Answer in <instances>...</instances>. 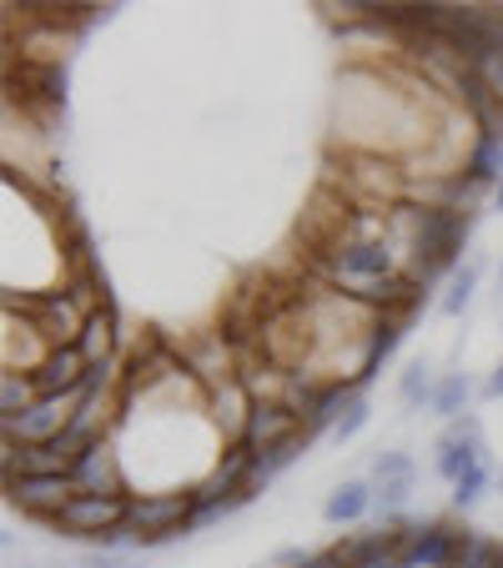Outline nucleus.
Here are the masks:
<instances>
[{"label": "nucleus", "instance_id": "nucleus-24", "mask_svg": "<svg viewBox=\"0 0 503 568\" xmlns=\"http://www.w3.org/2000/svg\"><path fill=\"white\" fill-rule=\"evenodd\" d=\"M499 287H503V262H499Z\"/></svg>", "mask_w": 503, "mask_h": 568}, {"label": "nucleus", "instance_id": "nucleus-8", "mask_svg": "<svg viewBox=\"0 0 503 568\" xmlns=\"http://www.w3.org/2000/svg\"><path fill=\"white\" fill-rule=\"evenodd\" d=\"M31 377H36V387H41V397L76 393L81 377H87V357H81V347H46L41 367H36Z\"/></svg>", "mask_w": 503, "mask_h": 568}, {"label": "nucleus", "instance_id": "nucleus-10", "mask_svg": "<svg viewBox=\"0 0 503 568\" xmlns=\"http://www.w3.org/2000/svg\"><path fill=\"white\" fill-rule=\"evenodd\" d=\"M247 418H252V393H247L237 377H232V383H217L212 387V423L222 428V438L242 443Z\"/></svg>", "mask_w": 503, "mask_h": 568}, {"label": "nucleus", "instance_id": "nucleus-2", "mask_svg": "<svg viewBox=\"0 0 503 568\" xmlns=\"http://www.w3.org/2000/svg\"><path fill=\"white\" fill-rule=\"evenodd\" d=\"M127 504H131L127 494H76L71 504L51 518V528L66 538H91V544H97L107 528L127 524Z\"/></svg>", "mask_w": 503, "mask_h": 568}, {"label": "nucleus", "instance_id": "nucleus-17", "mask_svg": "<svg viewBox=\"0 0 503 568\" xmlns=\"http://www.w3.org/2000/svg\"><path fill=\"white\" fill-rule=\"evenodd\" d=\"M433 387H439V377H433V367L418 357V363L403 367V377H398V397H403V408H423V403H433Z\"/></svg>", "mask_w": 503, "mask_h": 568}, {"label": "nucleus", "instance_id": "nucleus-21", "mask_svg": "<svg viewBox=\"0 0 503 568\" xmlns=\"http://www.w3.org/2000/svg\"><path fill=\"white\" fill-rule=\"evenodd\" d=\"M363 428H368V397H358L353 408H348L343 418H338V428H332L328 438H332V443H353V438H358V433H363Z\"/></svg>", "mask_w": 503, "mask_h": 568}, {"label": "nucleus", "instance_id": "nucleus-15", "mask_svg": "<svg viewBox=\"0 0 503 568\" xmlns=\"http://www.w3.org/2000/svg\"><path fill=\"white\" fill-rule=\"evenodd\" d=\"M469 397H473V377L469 373H443L439 387H433V403H429V408L439 413L443 423H453V418H463Z\"/></svg>", "mask_w": 503, "mask_h": 568}, {"label": "nucleus", "instance_id": "nucleus-9", "mask_svg": "<svg viewBox=\"0 0 503 568\" xmlns=\"http://www.w3.org/2000/svg\"><path fill=\"white\" fill-rule=\"evenodd\" d=\"M368 514H373V478H348V483H338V488L328 494V504H322V518H328L332 528L363 524Z\"/></svg>", "mask_w": 503, "mask_h": 568}, {"label": "nucleus", "instance_id": "nucleus-4", "mask_svg": "<svg viewBox=\"0 0 503 568\" xmlns=\"http://www.w3.org/2000/svg\"><path fill=\"white\" fill-rule=\"evenodd\" d=\"M6 498H11V508L51 524L76 498V483H71V473H21V478H6Z\"/></svg>", "mask_w": 503, "mask_h": 568}, {"label": "nucleus", "instance_id": "nucleus-7", "mask_svg": "<svg viewBox=\"0 0 503 568\" xmlns=\"http://www.w3.org/2000/svg\"><path fill=\"white\" fill-rule=\"evenodd\" d=\"M302 428H308V423H302L292 408H282V403H252V418H247V428H242V448L262 453V448H272V443L292 438V433H302Z\"/></svg>", "mask_w": 503, "mask_h": 568}, {"label": "nucleus", "instance_id": "nucleus-19", "mask_svg": "<svg viewBox=\"0 0 503 568\" xmlns=\"http://www.w3.org/2000/svg\"><path fill=\"white\" fill-rule=\"evenodd\" d=\"M489 483H493L489 463H473V468L463 473L459 483H453V508H459V514H469V508H479V504H483V494H489Z\"/></svg>", "mask_w": 503, "mask_h": 568}, {"label": "nucleus", "instance_id": "nucleus-1", "mask_svg": "<svg viewBox=\"0 0 503 568\" xmlns=\"http://www.w3.org/2000/svg\"><path fill=\"white\" fill-rule=\"evenodd\" d=\"M197 498L192 488H182V494H131L127 504V524L137 528L141 548H161V544H177V538H187V518H192Z\"/></svg>", "mask_w": 503, "mask_h": 568}, {"label": "nucleus", "instance_id": "nucleus-12", "mask_svg": "<svg viewBox=\"0 0 503 568\" xmlns=\"http://www.w3.org/2000/svg\"><path fill=\"white\" fill-rule=\"evenodd\" d=\"M403 327H408V317H398V312H383V322H378L373 333H368V343H363V367H358V383H373L378 377V367L388 363V357L398 353V343H403Z\"/></svg>", "mask_w": 503, "mask_h": 568}, {"label": "nucleus", "instance_id": "nucleus-18", "mask_svg": "<svg viewBox=\"0 0 503 568\" xmlns=\"http://www.w3.org/2000/svg\"><path fill=\"white\" fill-rule=\"evenodd\" d=\"M479 277H483V257H469L459 272H453V282H449V297H443V312H449V317H459V312H469L473 292H479Z\"/></svg>", "mask_w": 503, "mask_h": 568}, {"label": "nucleus", "instance_id": "nucleus-3", "mask_svg": "<svg viewBox=\"0 0 503 568\" xmlns=\"http://www.w3.org/2000/svg\"><path fill=\"white\" fill-rule=\"evenodd\" d=\"M76 403H81L76 393H56V397H41V403H31L21 418H0V428H6V443H21V448L56 443L66 428H71Z\"/></svg>", "mask_w": 503, "mask_h": 568}, {"label": "nucleus", "instance_id": "nucleus-14", "mask_svg": "<svg viewBox=\"0 0 503 568\" xmlns=\"http://www.w3.org/2000/svg\"><path fill=\"white\" fill-rule=\"evenodd\" d=\"M308 443H312V433L302 428V433H292V438H282V443H272V448H262V453H252V483L258 488H268L272 478H278L282 468H292V463L308 453Z\"/></svg>", "mask_w": 503, "mask_h": 568}, {"label": "nucleus", "instance_id": "nucleus-11", "mask_svg": "<svg viewBox=\"0 0 503 568\" xmlns=\"http://www.w3.org/2000/svg\"><path fill=\"white\" fill-rule=\"evenodd\" d=\"M463 176H469L473 186H499L503 182V136L499 131H479L469 146V156H463Z\"/></svg>", "mask_w": 503, "mask_h": 568}, {"label": "nucleus", "instance_id": "nucleus-13", "mask_svg": "<svg viewBox=\"0 0 503 568\" xmlns=\"http://www.w3.org/2000/svg\"><path fill=\"white\" fill-rule=\"evenodd\" d=\"M76 347H81V357H87V367H101L117 357V317H111V307H97L87 317V327H81V337H76Z\"/></svg>", "mask_w": 503, "mask_h": 568}, {"label": "nucleus", "instance_id": "nucleus-16", "mask_svg": "<svg viewBox=\"0 0 503 568\" xmlns=\"http://www.w3.org/2000/svg\"><path fill=\"white\" fill-rule=\"evenodd\" d=\"M31 403H41V387H36V377L31 373H16V367H11V373L0 377V413H6V418H21Z\"/></svg>", "mask_w": 503, "mask_h": 568}, {"label": "nucleus", "instance_id": "nucleus-23", "mask_svg": "<svg viewBox=\"0 0 503 568\" xmlns=\"http://www.w3.org/2000/svg\"><path fill=\"white\" fill-rule=\"evenodd\" d=\"M493 206H499V212H503V182L493 186Z\"/></svg>", "mask_w": 503, "mask_h": 568}, {"label": "nucleus", "instance_id": "nucleus-25", "mask_svg": "<svg viewBox=\"0 0 503 568\" xmlns=\"http://www.w3.org/2000/svg\"><path fill=\"white\" fill-rule=\"evenodd\" d=\"M499 483H503V473H499Z\"/></svg>", "mask_w": 503, "mask_h": 568}, {"label": "nucleus", "instance_id": "nucleus-20", "mask_svg": "<svg viewBox=\"0 0 503 568\" xmlns=\"http://www.w3.org/2000/svg\"><path fill=\"white\" fill-rule=\"evenodd\" d=\"M388 478H413V458L403 448H388L373 458V483H388Z\"/></svg>", "mask_w": 503, "mask_h": 568}, {"label": "nucleus", "instance_id": "nucleus-22", "mask_svg": "<svg viewBox=\"0 0 503 568\" xmlns=\"http://www.w3.org/2000/svg\"><path fill=\"white\" fill-rule=\"evenodd\" d=\"M483 393H489V397H503V363L493 367V377H489V387H483Z\"/></svg>", "mask_w": 503, "mask_h": 568}, {"label": "nucleus", "instance_id": "nucleus-5", "mask_svg": "<svg viewBox=\"0 0 503 568\" xmlns=\"http://www.w3.org/2000/svg\"><path fill=\"white\" fill-rule=\"evenodd\" d=\"M71 483H76V494H127V478H121V463H117L111 438H97L81 458H76Z\"/></svg>", "mask_w": 503, "mask_h": 568}, {"label": "nucleus", "instance_id": "nucleus-6", "mask_svg": "<svg viewBox=\"0 0 503 568\" xmlns=\"http://www.w3.org/2000/svg\"><path fill=\"white\" fill-rule=\"evenodd\" d=\"M408 548H403V568H453L459 558V538L449 524H423V528H403Z\"/></svg>", "mask_w": 503, "mask_h": 568}]
</instances>
